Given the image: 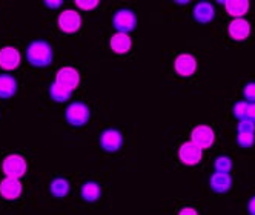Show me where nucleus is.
<instances>
[{
    "label": "nucleus",
    "instance_id": "obj_1",
    "mask_svg": "<svg viewBox=\"0 0 255 215\" xmlns=\"http://www.w3.org/2000/svg\"><path fill=\"white\" fill-rule=\"evenodd\" d=\"M54 57L52 46L46 40H34L26 48V60L35 68L49 66Z\"/></svg>",
    "mask_w": 255,
    "mask_h": 215
},
{
    "label": "nucleus",
    "instance_id": "obj_2",
    "mask_svg": "<svg viewBox=\"0 0 255 215\" xmlns=\"http://www.w3.org/2000/svg\"><path fill=\"white\" fill-rule=\"evenodd\" d=\"M26 169H28L26 160L20 154H9L2 161V171L5 177H9V178H19L20 180L26 174Z\"/></svg>",
    "mask_w": 255,
    "mask_h": 215
},
{
    "label": "nucleus",
    "instance_id": "obj_3",
    "mask_svg": "<svg viewBox=\"0 0 255 215\" xmlns=\"http://www.w3.org/2000/svg\"><path fill=\"white\" fill-rule=\"evenodd\" d=\"M65 118L71 126H83L91 118V111L86 103L74 102L66 108Z\"/></svg>",
    "mask_w": 255,
    "mask_h": 215
},
{
    "label": "nucleus",
    "instance_id": "obj_4",
    "mask_svg": "<svg viewBox=\"0 0 255 215\" xmlns=\"http://www.w3.org/2000/svg\"><path fill=\"white\" fill-rule=\"evenodd\" d=\"M113 26L117 29V32L122 34H129L137 26V15L132 9L122 8L116 11L113 15Z\"/></svg>",
    "mask_w": 255,
    "mask_h": 215
},
{
    "label": "nucleus",
    "instance_id": "obj_5",
    "mask_svg": "<svg viewBox=\"0 0 255 215\" xmlns=\"http://www.w3.org/2000/svg\"><path fill=\"white\" fill-rule=\"evenodd\" d=\"M57 26L63 34H76L82 28V15L76 9H65L57 17Z\"/></svg>",
    "mask_w": 255,
    "mask_h": 215
},
{
    "label": "nucleus",
    "instance_id": "obj_6",
    "mask_svg": "<svg viewBox=\"0 0 255 215\" xmlns=\"http://www.w3.org/2000/svg\"><path fill=\"white\" fill-rule=\"evenodd\" d=\"M178 158L186 166H195L203 158V149L198 148L192 141H185L178 148Z\"/></svg>",
    "mask_w": 255,
    "mask_h": 215
},
{
    "label": "nucleus",
    "instance_id": "obj_7",
    "mask_svg": "<svg viewBox=\"0 0 255 215\" xmlns=\"http://www.w3.org/2000/svg\"><path fill=\"white\" fill-rule=\"evenodd\" d=\"M191 141L195 143V145L198 148H202L203 151L209 149L215 143V132L211 126H208V124H198V126H195L192 129Z\"/></svg>",
    "mask_w": 255,
    "mask_h": 215
},
{
    "label": "nucleus",
    "instance_id": "obj_8",
    "mask_svg": "<svg viewBox=\"0 0 255 215\" xmlns=\"http://www.w3.org/2000/svg\"><path fill=\"white\" fill-rule=\"evenodd\" d=\"M56 83L62 85L63 88L69 89V91H74L80 85V73L74 66H63L57 71Z\"/></svg>",
    "mask_w": 255,
    "mask_h": 215
},
{
    "label": "nucleus",
    "instance_id": "obj_9",
    "mask_svg": "<svg viewBox=\"0 0 255 215\" xmlns=\"http://www.w3.org/2000/svg\"><path fill=\"white\" fill-rule=\"evenodd\" d=\"M174 71L180 77L194 76L197 71V59L192 56V54H188V52L180 54L174 62Z\"/></svg>",
    "mask_w": 255,
    "mask_h": 215
},
{
    "label": "nucleus",
    "instance_id": "obj_10",
    "mask_svg": "<svg viewBox=\"0 0 255 215\" xmlns=\"http://www.w3.org/2000/svg\"><path fill=\"white\" fill-rule=\"evenodd\" d=\"M22 63V54L14 46H5L0 49V69L14 71Z\"/></svg>",
    "mask_w": 255,
    "mask_h": 215
},
{
    "label": "nucleus",
    "instance_id": "obj_11",
    "mask_svg": "<svg viewBox=\"0 0 255 215\" xmlns=\"http://www.w3.org/2000/svg\"><path fill=\"white\" fill-rule=\"evenodd\" d=\"M100 146L106 152H117L123 146V135L119 129L109 128L100 135Z\"/></svg>",
    "mask_w": 255,
    "mask_h": 215
},
{
    "label": "nucleus",
    "instance_id": "obj_12",
    "mask_svg": "<svg viewBox=\"0 0 255 215\" xmlns=\"http://www.w3.org/2000/svg\"><path fill=\"white\" fill-rule=\"evenodd\" d=\"M23 192V186L20 183L19 178H9L5 177L2 182H0V197L5 200H17Z\"/></svg>",
    "mask_w": 255,
    "mask_h": 215
},
{
    "label": "nucleus",
    "instance_id": "obj_13",
    "mask_svg": "<svg viewBox=\"0 0 255 215\" xmlns=\"http://www.w3.org/2000/svg\"><path fill=\"white\" fill-rule=\"evenodd\" d=\"M251 29H252L251 28V23H249V20L245 19V17H243V19H234L228 25L229 37L232 40H237V42L246 40L249 35H251Z\"/></svg>",
    "mask_w": 255,
    "mask_h": 215
},
{
    "label": "nucleus",
    "instance_id": "obj_14",
    "mask_svg": "<svg viewBox=\"0 0 255 215\" xmlns=\"http://www.w3.org/2000/svg\"><path fill=\"white\" fill-rule=\"evenodd\" d=\"M192 15L197 23L208 25L215 17V6L211 2H198L192 9Z\"/></svg>",
    "mask_w": 255,
    "mask_h": 215
},
{
    "label": "nucleus",
    "instance_id": "obj_15",
    "mask_svg": "<svg viewBox=\"0 0 255 215\" xmlns=\"http://www.w3.org/2000/svg\"><path fill=\"white\" fill-rule=\"evenodd\" d=\"M109 46H111V51L116 54H128L132 48V39L129 37V34L116 32L111 40H109Z\"/></svg>",
    "mask_w": 255,
    "mask_h": 215
},
{
    "label": "nucleus",
    "instance_id": "obj_16",
    "mask_svg": "<svg viewBox=\"0 0 255 215\" xmlns=\"http://www.w3.org/2000/svg\"><path fill=\"white\" fill-rule=\"evenodd\" d=\"M209 186L217 194H226L232 188V178H231L229 174L215 172L209 178Z\"/></svg>",
    "mask_w": 255,
    "mask_h": 215
},
{
    "label": "nucleus",
    "instance_id": "obj_17",
    "mask_svg": "<svg viewBox=\"0 0 255 215\" xmlns=\"http://www.w3.org/2000/svg\"><path fill=\"white\" fill-rule=\"evenodd\" d=\"M226 12L234 17V19H243V15H246L249 12V6L251 3L248 0H226L223 2Z\"/></svg>",
    "mask_w": 255,
    "mask_h": 215
},
{
    "label": "nucleus",
    "instance_id": "obj_18",
    "mask_svg": "<svg viewBox=\"0 0 255 215\" xmlns=\"http://www.w3.org/2000/svg\"><path fill=\"white\" fill-rule=\"evenodd\" d=\"M17 79L9 74H0V99H11L17 94Z\"/></svg>",
    "mask_w": 255,
    "mask_h": 215
},
{
    "label": "nucleus",
    "instance_id": "obj_19",
    "mask_svg": "<svg viewBox=\"0 0 255 215\" xmlns=\"http://www.w3.org/2000/svg\"><path fill=\"white\" fill-rule=\"evenodd\" d=\"M80 195H82V199L88 203H94L100 199V195H102V188L99 183L96 182H86L82 189H80Z\"/></svg>",
    "mask_w": 255,
    "mask_h": 215
},
{
    "label": "nucleus",
    "instance_id": "obj_20",
    "mask_svg": "<svg viewBox=\"0 0 255 215\" xmlns=\"http://www.w3.org/2000/svg\"><path fill=\"white\" fill-rule=\"evenodd\" d=\"M69 191H71V185L63 177L54 178L49 185V192L52 197H56V199H65V197L69 194Z\"/></svg>",
    "mask_w": 255,
    "mask_h": 215
},
{
    "label": "nucleus",
    "instance_id": "obj_21",
    "mask_svg": "<svg viewBox=\"0 0 255 215\" xmlns=\"http://www.w3.org/2000/svg\"><path fill=\"white\" fill-rule=\"evenodd\" d=\"M49 97L54 100V102H59V103H65L66 100H69L72 97V91L69 89L63 88L62 85L54 82L51 86H49Z\"/></svg>",
    "mask_w": 255,
    "mask_h": 215
},
{
    "label": "nucleus",
    "instance_id": "obj_22",
    "mask_svg": "<svg viewBox=\"0 0 255 215\" xmlns=\"http://www.w3.org/2000/svg\"><path fill=\"white\" fill-rule=\"evenodd\" d=\"M214 169L215 172H222V174H229L232 171V160L226 155L217 157L214 161Z\"/></svg>",
    "mask_w": 255,
    "mask_h": 215
},
{
    "label": "nucleus",
    "instance_id": "obj_23",
    "mask_svg": "<svg viewBox=\"0 0 255 215\" xmlns=\"http://www.w3.org/2000/svg\"><path fill=\"white\" fill-rule=\"evenodd\" d=\"M248 108H249V103L245 100V102H237L232 108V114L237 120H245L248 118Z\"/></svg>",
    "mask_w": 255,
    "mask_h": 215
},
{
    "label": "nucleus",
    "instance_id": "obj_24",
    "mask_svg": "<svg viewBox=\"0 0 255 215\" xmlns=\"http://www.w3.org/2000/svg\"><path fill=\"white\" fill-rule=\"evenodd\" d=\"M237 143H239V146L242 148H252L255 143V134L239 132V135H237Z\"/></svg>",
    "mask_w": 255,
    "mask_h": 215
},
{
    "label": "nucleus",
    "instance_id": "obj_25",
    "mask_svg": "<svg viewBox=\"0 0 255 215\" xmlns=\"http://www.w3.org/2000/svg\"><path fill=\"white\" fill-rule=\"evenodd\" d=\"M99 0H76V6L82 11H93L99 6Z\"/></svg>",
    "mask_w": 255,
    "mask_h": 215
},
{
    "label": "nucleus",
    "instance_id": "obj_26",
    "mask_svg": "<svg viewBox=\"0 0 255 215\" xmlns=\"http://www.w3.org/2000/svg\"><path fill=\"white\" fill-rule=\"evenodd\" d=\"M243 97L248 103H255V82H249L243 88Z\"/></svg>",
    "mask_w": 255,
    "mask_h": 215
},
{
    "label": "nucleus",
    "instance_id": "obj_27",
    "mask_svg": "<svg viewBox=\"0 0 255 215\" xmlns=\"http://www.w3.org/2000/svg\"><path fill=\"white\" fill-rule=\"evenodd\" d=\"M239 132H251L254 134L255 132V123L251 121L249 118H245V120H240L239 121V126H237Z\"/></svg>",
    "mask_w": 255,
    "mask_h": 215
},
{
    "label": "nucleus",
    "instance_id": "obj_28",
    "mask_svg": "<svg viewBox=\"0 0 255 215\" xmlns=\"http://www.w3.org/2000/svg\"><path fill=\"white\" fill-rule=\"evenodd\" d=\"M45 6H48L49 9H57V8H60L62 5H63V2L62 0H45Z\"/></svg>",
    "mask_w": 255,
    "mask_h": 215
},
{
    "label": "nucleus",
    "instance_id": "obj_29",
    "mask_svg": "<svg viewBox=\"0 0 255 215\" xmlns=\"http://www.w3.org/2000/svg\"><path fill=\"white\" fill-rule=\"evenodd\" d=\"M248 118L255 123V103H249L248 108Z\"/></svg>",
    "mask_w": 255,
    "mask_h": 215
},
{
    "label": "nucleus",
    "instance_id": "obj_30",
    "mask_svg": "<svg viewBox=\"0 0 255 215\" xmlns=\"http://www.w3.org/2000/svg\"><path fill=\"white\" fill-rule=\"evenodd\" d=\"M178 215H198V212L194 208H183V209H180Z\"/></svg>",
    "mask_w": 255,
    "mask_h": 215
},
{
    "label": "nucleus",
    "instance_id": "obj_31",
    "mask_svg": "<svg viewBox=\"0 0 255 215\" xmlns=\"http://www.w3.org/2000/svg\"><path fill=\"white\" fill-rule=\"evenodd\" d=\"M248 212L251 215H255V197H252V199L248 202Z\"/></svg>",
    "mask_w": 255,
    "mask_h": 215
}]
</instances>
